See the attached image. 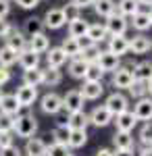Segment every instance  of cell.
<instances>
[{"label":"cell","mask_w":152,"mask_h":156,"mask_svg":"<svg viewBox=\"0 0 152 156\" xmlns=\"http://www.w3.org/2000/svg\"><path fill=\"white\" fill-rule=\"evenodd\" d=\"M38 129V119L34 115H17L15 117V125H13V131L17 133L19 137H31Z\"/></svg>","instance_id":"cell-1"},{"label":"cell","mask_w":152,"mask_h":156,"mask_svg":"<svg viewBox=\"0 0 152 156\" xmlns=\"http://www.w3.org/2000/svg\"><path fill=\"white\" fill-rule=\"evenodd\" d=\"M106 31H108V36H123L125 31H127V19L121 15V12H113V15H108L106 17Z\"/></svg>","instance_id":"cell-2"},{"label":"cell","mask_w":152,"mask_h":156,"mask_svg":"<svg viewBox=\"0 0 152 156\" xmlns=\"http://www.w3.org/2000/svg\"><path fill=\"white\" fill-rule=\"evenodd\" d=\"M96 65H98L104 73H113V71H117L119 67H121V56L108 52V50H104V52L100 50V54H98V58H96Z\"/></svg>","instance_id":"cell-3"},{"label":"cell","mask_w":152,"mask_h":156,"mask_svg":"<svg viewBox=\"0 0 152 156\" xmlns=\"http://www.w3.org/2000/svg\"><path fill=\"white\" fill-rule=\"evenodd\" d=\"M104 106L108 108V112L115 117V115H119V112H123V110L129 108V100H127V96H123L121 92H115V94H110V96L106 98Z\"/></svg>","instance_id":"cell-4"},{"label":"cell","mask_w":152,"mask_h":156,"mask_svg":"<svg viewBox=\"0 0 152 156\" xmlns=\"http://www.w3.org/2000/svg\"><path fill=\"white\" fill-rule=\"evenodd\" d=\"M40 106H42V110L46 115H59L60 108H63V96L54 94V92H48L46 96H42Z\"/></svg>","instance_id":"cell-5"},{"label":"cell","mask_w":152,"mask_h":156,"mask_svg":"<svg viewBox=\"0 0 152 156\" xmlns=\"http://www.w3.org/2000/svg\"><path fill=\"white\" fill-rule=\"evenodd\" d=\"M42 21H44V27H48V29H60L63 25H67V17H65L63 9H50Z\"/></svg>","instance_id":"cell-6"},{"label":"cell","mask_w":152,"mask_h":156,"mask_svg":"<svg viewBox=\"0 0 152 156\" xmlns=\"http://www.w3.org/2000/svg\"><path fill=\"white\" fill-rule=\"evenodd\" d=\"M17 100H19V104H21V108H27L31 106L35 102V98H38V85H27L23 83L19 90H17Z\"/></svg>","instance_id":"cell-7"},{"label":"cell","mask_w":152,"mask_h":156,"mask_svg":"<svg viewBox=\"0 0 152 156\" xmlns=\"http://www.w3.org/2000/svg\"><path fill=\"white\" fill-rule=\"evenodd\" d=\"M63 108L67 112H73V110H81L83 108V96L79 90H69L65 96H63Z\"/></svg>","instance_id":"cell-8"},{"label":"cell","mask_w":152,"mask_h":156,"mask_svg":"<svg viewBox=\"0 0 152 156\" xmlns=\"http://www.w3.org/2000/svg\"><path fill=\"white\" fill-rule=\"evenodd\" d=\"M131 112L136 115L138 121H152V98H146V96L138 98V102H136Z\"/></svg>","instance_id":"cell-9"},{"label":"cell","mask_w":152,"mask_h":156,"mask_svg":"<svg viewBox=\"0 0 152 156\" xmlns=\"http://www.w3.org/2000/svg\"><path fill=\"white\" fill-rule=\"evenodd\" d=\"M113 119H117L115 123H117V131H133V127H136V123H138V119H136V115L131 112V110H123V112H119V115H115Z\"/></svg>","instance_id":"cell-10"},{"label":"cell","mask_w":152,"mask_h":156,"mask_svg":"<svg viewBox=\"0 0 152 156\" xmlns=\"http://www.w3.org/2000/svg\"><path fill=\"white\" fill-rule=\"evenodd\" d=\"M88 119H90V123L96 125V127H106V125L113 121V115L108 112L106 106H96L92 112L88 115Z\"/></svg>","instance_id":"cell-11"},{"label":"cell","mask_w":152,"mask_h":156,"mask_svg":"<svg viewBox=\"0 0 152 156\" xmlns=\"http://www.w3.org/2000/svg\"><path fill=\"white\" fill-rule=\"evenodd\" d=\"M108 52L117 54V56H123L129 52V40L123 36H108Z\"/></svg>","instance_id":"cell-12"},{"label":"cell","mask_w":152,"mask_h":156,"mask_svg":"<svg viewBox=\"0 0 152 156\" xmlns=\"http://www.w3.org/2000/svg\"><path fill=\"white\" fill-rule=\"evenodd\" d=\"M19 110H21V104H19V100H17L15 94H2L0 96V112H6V115L17 117Z\"/></svg>","instance_id":"cell-13"},{"label":"cell","mask_w":152,"mask_h":156,"mask_svg":"<svg viewBox=\"0 0 152 156\" xmlns=\"http://www.w3.org/2000/svg\"><path fill=\"white\" fill-rule=\"evenodd\" d=\"M17 62L23 67V71H25V69L40 67V54L34 52V50H29V48H25V50H21V52L17 54Z\"/></svg>","instance_id":"cell-14"},{"label":"cell","mask_w":152,"mask_h":156,"mask_svg":"<svg viewBox=\"0 0 152 156\" xmlns=\"http://www.w3.org/2000/svg\"><path fill=\"white\" fill-rule=\"evenodd\" d=\"M79 92H81L83 100H98L104 94V85H102V81H85Z\"/></svg>","instance_id":"cell-15"},{"label":"cell","mask_w":152,"mask_h":156,"mask_svg":"<svg viewBox=\"0 0 152 156\" xmlns=\"http://www.w3.org/2000/svg\"><path fill=\"white\" fill-rule=\"evenodd\" d=\"M65 123L69 125L71 129H85L88 125H90V119H88V115L81 110H73V112H69L67 115V119H65Z\"/></svg>","instance_id":"cell-16"},{"label":"cell","mask_w":152,"mask_h":156,"mask_svg":"<svg viewBox=\"0 0 152 156\" xmlns=\"http://www.w3.org/2000/svg\"><path fill=\"white\" fill-rule=\"evenodd\" d=\"M27 48L38 52V54H44L48 48H50V40L44 36V31L42 34H35V36H29L27 40Z\"/></svg>","instance_id":"cell-17"},{"label":"cell","mask_w":152,"mask_h":156,"mask_svg":"<svg viewBox=\"0 0 152 156\" xmlns=\"http://www.w3.org/2000/svg\"><path fill=\"white\" fill-rule=\"evenodd\" d=\"M131 83H133V73L125 71V69H121V67H119L117 71H113V85H115L117 90H127Z\"/></svg>","instance_id":"cell-18"},{"label":"cell","mask_w":152,"mask_h":156,"mask_svg":"<svg viewBox=\"0 0 152 156\" xmlns=\"http://www.w3.org/2000/svg\"><path fill=\"white\" fill-rule=\"evenodd\" d=\"M6 46L13 48L17 54L21 52V50L27 48V37L21 34V31H17V29H11V34L6 36Z\"/></svg>","instance_id":"cell-19"},{"label":"cell","mask_w":152,"mask_h":156,"mask_svg":"<svg viewBox=\"0 0 152 156\" xmlns=\"http://www.w3.org/2000/svg\"><path fill=\"white\" fill-rule=\"evenodd\" d=\"M46 52H48V56H46L48 67H59V69H60V67L69 60V56L65 54V50L60 48V46H59V48H48Z\"/></svg>","instance_id":"cell-20"},{"label":"cell","mask_w":152,"mask_h":156,"mask_svg":"<svg viewBox=\"0 0 152 156\" xmlns=\"http://www.w3.org/2000/svg\"><path fill=\"white\" fill-rule=\"evenodd\" d=\"M150 48H152V42L146 36H136L133 40H129V50L133 54H146Z\"/></svg>","instance_id":"cell-21"},{"label":"cell","mask_w":152,"mask_h":156,"mask_svg":"<svg viewBox=\"0 0 152 156\" xmlns=\"http://www.w3.org/2000/svg\"><path fill=\"white\" fill-rule=\"evenodd\" d=\"M85 36L90 37L94 44H100V42L108 40V31H106L104 25H100V23H92V25H88V31H85Z\"/></svg>","instance_id":"cell-22"},{"label":"cell","mask_w":152,"mask_h":156,"mask_svg":"<svg viewBox=\"0 0 152 156\" xmlns=\"http://www.w3.org/2000/svg\"><path fill=\"white\" fill-rule=\"evenodd\" d=\"M67 23H69V36L71 37H83L85 31H88V25H90L83 17H75V19H71Z\"/></svg>","instance_id":"cell-23"},{"label":"cell","mask_w":152,"mask_h":156,"mask_svg":"<svg viewBox=\"0 0 152 156\" xmlns=\"http://www.w3.org/2000/svg\"><path fill=\"white\" fill-rule=\"evenodd\" d=\"M113 144L119 150H133V135L131 131H117L113 137Z\"/></svg>","instance_id":"cell-24"},{"label":"cell","mask_w":152,"mask_h":156,"mask_svg":"<svg viewBox=\"0 0 152 156\" xmlns=\"http://www.w3.org/2000/svg\"><path fill=\"white\" fill-rule=\"evenodd\" d=\"M25 154L27 156H44L46 154V144L42 140H38V137H27Z\"/></svg>","instance_id":"cell-25"},{"label":"cell","mask_w":152,"mask_h":156,"mask_svg":"<svg viewBox=\"0 0 152 156\" xmlns=\"http://www.w3.org/2000/svg\"><path fill=\"white\" fill-rule=\"evenodd\" d=\"M94 11L98 17H108V15H113V12L117 11V4H115V0H94Z\"/></svg>","instance_id":"cell-26"},{"label":"cell","mask_w":152,"mask_h":156,"mask_svg":"<svg viewBox=\"0 0 152 156\" xmlns=\"http://www.w3.org/2000/svg\"><path fill=\"white\" fill-rule=\"evenodd\" d=\"M133 79H140V81L152 79V60H142V62L136 65V69H133Z\"/></svg>","instance_id":"cell-27"},{"label":"cell","mask_w":152,"mask_h":156,"mask_svg":"<svg viewBox=\"0 0 152 156\" xmlns=\"http://www.w3.org/2000/svg\"><path fill=\"white\" fill-rule=\"evenodd\" d=\"M60 81H63V73L59 71V67H48V69H44V79H42L44 85L54 87V85H59Z\"/></svg>","instance_id":"cell-28"},{"label":"cell","mask_w":152,"mask_h":156,"mask_svg":"<svg viewBox=\"0 0 152 156\" xmlns=\"http://www.w3.org/2000/svg\"><path fill=\"white\" fill-rule=\"evenodd\" d=\"M140 2L138 0H119V4H117V11L123 15V17H133L136 12L140 11Z\"/></svg>","instance_id":"cell-29"},{"label":"cell","mask_w":152,"mask_h":156,"mask_svg":"<svg viewBox=\"0 0 152 156\" xmlns=\"http://www.w3.org/2000/svg\"><path fill=\"white\" fill-rule=\"evenodd\" d=\"M44 79V69L40 67H34V69H25L23 73V83L27 85H40Z\"/></svg>","instance_id":"cell-30"},{"label":"cell","mask_w":152,"mask_h":156,"mask_svg":"<svg viewBox=\"0 0 152 156\" xmlns=\"http://www.w3.org/2000/svg\"><path fill=\"white\" fill-rule=\"evenodd\" d=\"M85 142H88V133H85V129H71L69 142H67L69 148H83Z\"/></svg>","instance_id":"cell-31"},{"label":"cell","mask_w":152,"mask_h":156,"mask_svg":"<svg viewBox=\"0 0 152 156\" xmlns=\"http://www.w3.org/2000/svg\"><path fill=\"white\" fill-rule=\"evenodd\" d=\"M60 48L65 50V54L69 56V58H73V56H79V52H81V46H79V40L77 37H65L63 40V46Z\"/></svg>","instance_id":"cell-32"},{"label":"cell","mask_w":152,"mask_h":156,"mask_svg":"<svg viewBox=\"0 0 152 156\" xmlns=\"http://www.w3.org/2000/svg\"><path fill=\"white\" fill-rule=\"evenodd\" d=\"M85 67H88V62L79 56H73L69 62V73L71 77H75V79H83V73H85Z\"/></svg>","instance_id":"cell-33"},{"label":"cell","mask_w":152,"mask_h":156,"mask_svg":"<svg viewBox=\"0 0 152 156\" xmlns=\"http://www.w3.org/2000/svg\"><path fill=\"white\" fill-rule=\"evenodd\" d=\"M69 133H71L69 125H67V123H59V125L52 129V137H54L56 144H65L67 146V142H69Z\"/></svg>","instance_id":"cell-34"},{"label":"cell","mask_w":152,"mask_h":156,"mask_svg":"<svg viewBox=\"0 0 152 156\" xmlns=\"http://www.w3.org/2000/svg\"><path fill=\"white\" fill-rule=\"evenodd\" d=\"M98 54H100V48H98V44H88V46H83L81 52H79V58H83L88 65H92V62H96V58H98Z\"/></svg>","instance_id":"cell-35"},{"label":"cell","mask_w":152,"mask_h":156,"mask_svg":"<svg viewBox=\"0 0 152 156\" xmlns=\"http://www.w3.org/2000/svg\"><path fill=\"white\" fill-rule=\"evenodd\" d=\"M102 77H104V71L92 62V65H88L85 67V73H83V81H102Z\"/></svg>","instance_id":"cell-36"},{"label":"cell","mask_w":152,"mask_h":156,"mask_svg":"<svg viewBox=\"0 0 152 156\" xmlns=\"http://www.w3.org/2000/svg\"><path fill=\"white\" fill-rule=\"evenodd\" d=\"M42 31H44V21H42V19L29 17V19L25 21V34H27V37L35 36V34H42Z\"/></svg>","instance_id":"cell-37"},{"label":"cell","mask_w":152,"mask_h":156,"mask_svg":"<svg viewBox=\"0 0 152 156\" xmlns=\"http://www.w3.org/2000/svg\"><path fill=\"white\" fill-rule=\"evenodd\" d=\"M131 19H133V21H131L133 29H138V31H146V29L150 27V17H148V12L138 11L133 17H131Z\"/></svg>","instance_id":"cell-38"},{"label":"cell","mask_w":152,"mask_h":156,"mask_svg":"<svg viewBox=\"0 0 152 156\" xmlns=\"http://www.w3.org/2000/svg\"><path fill=\"white\" fill-rule=\"evenodd\" d=\"M15 62H17V52L4 44V46L0 48V65H2V67H11Z\"/></svg>","instance_id":"cell-39"},{"label":"cell","mask_w":152,"mask_h":156,"mask_svg":"<svg viewBox=\"0 0 152 156\" xmlns=\"http://www.w3.org/2000/svg\"><path fill=\"white\" fill-rule=\"evenodd\" d=\"M127 90L133 98H144L148 94V92H146V81H140V79H133V83L129 85Z\"/></svg>","instance_id":"cell-40"},{"label":"cell","mask_w":152,"mask_h":156,"mask_svg":"<svg viewBox=\"0 0 152 156\" xmlns=\"http://www.w3.org/2000/svg\"><path fill=\"white\" fill-rule=\"evenodd\" d=\"M71 154L69 152V146H65V144H54L52 146H46V156H67Z\"/></svg>","instance_id":"cell-41"},{"label":"cell","mask_w":152,"mask_h":156,"mask_svg":"<svg viewBox=\"0 0 152 156\" xmlns=\"http://www.w3.org/2000/svg\"><path fill=\"white\" fill-rule=\"evenodd\" d=\"M140 142L144 146H152V123L148 121L144 127H142V131H140Z\"/></svg>","instance_id":"cell-42"},{"label":"cell","mask_w":152,"mask_h":156,"mask_svg":"<svg viewBox=\"0 0 152 156\" xmlns=\"http://www.w3.org/2000/svg\"><path fill=\"white\" fill-rule=\"evenodd\" d=\"M13 125H15V117L0 112V131H13Z\"/></svg>","instance_id":"cell-43"},{"label":"cell","mask_w":152,"mask_h":156,"mask_svg":"<svg viewBox=\"0 0 152 156\" xmlns=\"http://www.w3.org/2000/svg\"><path fill=\"white\" fill-rule=\"evenodd\" d=\"M63 11H65V17H67V21H71V19H75V17H79V11H81V9H77L73 2H69L67 6H63Z\"/></svg>","instance_id":"cell-44"},{"label":"cell","mask_w":152,"mask_h":156,"mask_svg":"<svg viewBox=\"0 0 152 156\" xmlns=\"http://www.w3.org/2000/svg\"><path fill=\"white\" fill-rule=\"evenodd\" d=\"M13 25L6 21V17H0V37H6L9 34H11Z\"/></svg>","instance_id":"cell-45"},{"label":"cell","mask_w":152,"mask_h":156,"mask_svg":"<svg viewBox=\"0 0 152 156\" xmlns=\"http://www.w3.org/2000/svg\"><path fill=\"white\" fill-rule=\"evenodd\" d=\"M0 156H21V152H19V148L15 144H11L6 148H0Z\"/></svg>","instance_id":"cell-46"},{"label":"cell","mask_w":152,"mask_h":156,"mask_svg":"<svg viewBox=\"0 0 152 156\" xmlns=\"http://www.w3.org/2000/svg\"><path fill=\"white\" fill-rule=\"evenodd\" d=\"M13 144V131H0V148Z\"/></svg>","instance_id":"cell-47"},{"label":"cell","mask_w":152,"mask_h":156,"mask_svg":"<svg viewBox=\"0 0 152 156\" xmlns=\"http://www.w3.org/2000/svg\"><path fill=\"white\" fill-rule=\"evenodd\" d=\"M21 9H25V11H31V9H35L38 4H40V0H15Z\"/></svg>","instance_id":"cell-48"},{"label":"cell","mask_w":152,"mask_h":156,"mask_svg":"<svg viewBox=\"0 0 152 156\" xmlns=\"http://www.w3.org/2000/svg\"><path fill=\"white\" fill-rule=\"evenodd\" d=\"M9 79H11V71H9V67H2V65H0V87L6 83Z\"/></svg>","instance_id":"cell-49"},{"label":"cell","mask_w":152,"mask_h":156,"mask_svg":"<svg viewBox=\"0 0 152 156\" xmlns=\"http://www.w3.org/2000/svg\"><path fill=\"white\" fill-rule=\"evenodd\" d=\"M11 12V0H0V17H6Z\"/></svg>","instance_id":"cell-50"},{"label":"cell","mask_w":152,"mask_h":156,"mask_svg":"<svg viewBox=\"0 0 152 156\" xmlns=\"http://www.w3.org/2000/svg\"><path fill=\"white\" fill-rule=\"evenodd\" d=\"M77 9H88V6H92V2L94 0H71Z\"/></svg>","instance_id":"cell-51"},{"label":"cell","mask_w":152,"mask_h":156,"mask_svg":"<svg viewBox=\"0 0 152 156\" xmlns=\"http://www.w3.org/2000/svg\"><path fill=\"white\" fill-rule=\"evenodd\" d=\"M110 156H133V150H119V148H115V152Z\"/></svg>","instance_id":"cell-52"},{"label":"cell","mask_w":152,"mask_h":156,"mask_svg":"<svg viewBox=\"0 0 152 156\" xmlns=\"http://www.w3.org/2000/svg\"><path fill=\"white\" fill-rule=\"evenodd\" d=\"M136 65H138V62H133V60H127V62H125V65H123L121 69H125V71L133 73V69H136Z\"/></svg>","instance_id":"cell-53"},{"label":"cell","mask_w":152,"mask_h":156,"mask_svg":"<svg viewBox=\"0 0 152 156\" xmlns=\"http://www.w3.org/2000/svg\"><path fill=\"white\" fill-rule=\"evenodd\" d=\"M110 154H113V150H108V148H100L96 152V156H110Z\"/></svg>","instance_id":"cell-54"},{"label":"cell","mask_w":152,"mask_h":156,"mask_svg":"<svg viewBox=\"0 0 152 156\" xmlns=\"http://www.w3.org/2000/svg\"><path fill=\"white\" fill-rule=\"evenodd\" d=\"M140 156H152V146H144V150L140 152Z\"/></svg>","instance_id":"cell-55"},{"label":"cell","mask_w":152,"mask_h":156,"mask_svg":"<svg viewBox=\"0 0 152 156\" xmlns=\"http://www.w3.org/2000/svg\"><path fill=\"white\" fill-rule=\"evenodd\" d=\"M146 92H148V94H150V98H152V79H148V81H146Z\"/></svg>","instance_id":"cell-56"},{"label":"cell","mask_w":152,"mask_h":156,"mask_svg":"<svg viewBox=\"0 0 152 156\" xmlns=\"http://www.w3.org/2000/svg\"><path fill=\"white\" fill-rule=\"evenodd\" d=\"M140 4H148V6H152V0H138Z\"/></svg>","instance_id":"cell-57"},{"label":"cell","mask_w":152,"mask_h":156,"mask_svg":"<svg viewBox=\"0 0 152 156\" xmlns=\"http://www.w3.org/2000/svg\"><path fill=\"white\" fill-rule=\"evenodd\" d=\"M148 17H150V25H152V6H150V12H148Z\"/></svg>","instance_id":"cell-58"},{"label":"cell","mask_w":152,"mask_h":156,"mask_svg":"<svg viewBox=\"0 0 152 156\" xmlns=\"http://www.w3.org/2000/svg\"><path fill=\"white\" fill-rule=\"evenodd\" d=\"M67 156H73V154H67Z\"/></svg>","instance_id":"cell-59"},{"label":"cell","mask_w":152,"mask_h":156,"mask_svg":"<svg viewBox=\"0 0 152 156\" xmlns=\"http://www.w3.org/2000/svg\"><path fill=\"white\" fill-rule=\"evenodd\" d=\"M0 96H2V92H0Z\"/></svg>","instance_id":"cell-60"}]
</instances>
